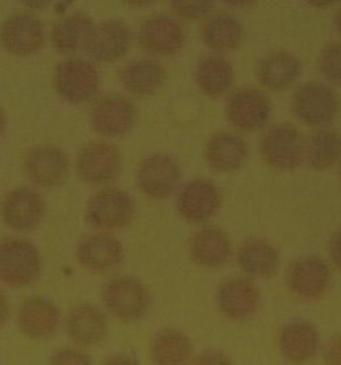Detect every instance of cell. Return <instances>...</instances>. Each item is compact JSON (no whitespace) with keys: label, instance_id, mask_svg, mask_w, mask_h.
<instances>
[{"label":"cell","instance_id":"74e56055","mask_svg":"<svg viewBox=\"0 0 341 365\" xmlns=\"http://www.w3.org/2000/svg\"><path fill=\"white\" fill-rule=\"evenodd\" d=\"M328 250H330L332 263L341 271V230L332 236Z\"/></svg>","mask_w":341,"mask_h":365},{"label":"cell","instance_id":"44dd1931","mask_svg":"<svg viewBox=\"0 0 341 365\" xmlns=\"http://www.w3.org/2000/svg\"><path fill=\"white\" fill-rule=\"evenodd\" d=\"M18 323L21 332L34 340H47L56 334L61 323L58 307L51 300L35 296L21 305Z\"/></svg>","mask_w":341,"mask_h":365},{"label":"cell","instance_id":"2e32d148","mask_svg":"<svg viewBox=\"0 0 341 365\" xmlns=\"http://www.w3.org/2000/svg\"><path fill=\"white\" fill-rule=\"evenodd\" d=\"M1 216L14 231H32L43 220L44 200L31 188H16L3 200Z\"/></svg>","mask_w":341,"mask_h":365},{"label":"cell","instance_id":"b9f144b4","mask_svg":"<svg viewBox=\"0 0 341 365\" xmlns=\"http://www.w3.org/2000/svg\"><path fill=\"white\" fill-rule=\"evenodd\" d=\"M221 1L233 9H243V7L251 6L256 0H221Z\"/></svg>","mask_w":341,"mask_h":365},{"label":"cell","instance_id":"4fadbf2b","mask_svg":"<svg viewBox=\"0 0 341 365\" xmlns=\"http://www.w3.org/2000/svg\"><path fill=\"white\" fill-rule=\"evenodd\" d=\"M221 314L232 322H245L258 312L260 292L248 277H231L221 283L216 294Z\"/></svg>","mask_w":341,"mask_h":365},{"label":"cell","instance_id":"7bdbcfd3","mask_svg":"<svg viewBox=\"0 0 341 365\" xmlns=\"http://www.w3.org/2000/svg\"><path fill=\"white\" fill-rule=\"evenodd\" d=\"M126 4H128L131 7H136V9H143V7H148L151 4H153L158 0H123Z\"/></svg>","mask_w":341,"mask_h":365},{"label":"cell","instance_id":"4dcf8cb0","mask_svg":"<svg viewBox=\"0 0 341 365\" xmlns=\"http://www.w3.org/2000/svg\"><path fill=\"white\" fill-rule=\"evenodd\" d=\"M150 354L156 364H185L193 356V345L184 332L175 328H164L152 339Z\"/></svg>","mask_w":341,"mask_h":365},{"label":"cell","instance_id":"1f68e13d","mask_svg":"<svg viewBox=\"0 0 341 365\" xmlns=\"http://www.w3.org/2000/svg\"><path fill=\"white\" fill-rule=\"evenodd\" d=\"M304 160L315 171H327L341 160V133L335 130H320L305 142Z\"/></svg>","mask_w":341,"mask_h":365},{"label":"cell","instance_id":"30bf717a","mask_svg":"<svg viewBox=\"0 0 341 365\" xmlns=\"http://www.w3.org/2000/svg\"><path fill=\"white\" fill-rule=\"evenodd\" d=\"M44 41L43 23L30 12L14 14L0 27L1 46L15 56H30L41 51Z\"/></svg>","mask_w":341,"mask_h":365},{"label":"cell","instance_id":"ffe728a7","mask_svg":"<svg viewBox=\"0 0 341 365\" xmlns=\"http://www.w3.org/2000/svg\"><path fill=\"white\" fill-rule=\"evenodd\" d=\"M281 356L292 364H304L313 359L320 345V335L315 325L295 320L284 325L278 335Z\"/></svg>","mask_w":341,"mask_h":365},{"label":"cell","instance_id":"3957f363","mask_svg":"<svg viewBox=\"0 0 341 365\" xmlns=\"http://www.w3.org/2000/svg\"><path fill=\"white\" fill-rule=\"evenodd\" d=\"M291 107L293 115L302 124L308 127H324L337 116L340 101L330 86L310 81L293 93Z\"/></svg>","mask_w":341,"mask_h":365},{"label":"cell","instance_id":"9c48e42d","mask_svg":"<svg viewBox=\"0 0 341 365\" xmlns=\"http://www.w3.org/2000/svg\"><path fill=\"white\" fill-rule=\"evenodd\" d=\"M136 107L130 98L111 93L103 96L91 111L93 130L104 138H121L132 131L136 123Z\"/></svg>","mask_w":341,"mask_h":365},{"label":"cell","instance_id":"f35d334b","mask_svg":"<svg viewBox=\"0 0 341 365\" xmlns=\"http://www.w3.org/2000/svg\"><path fill=\"white\" fill-rule=\"evenodd\" d=\"M9 314H10V305L6 294L0 291V327L7 322Z\"/></svg>","mask_w":341,"mask_h":365},{"label":"cell","instance_id":"f6af8a7d","mask_svg":"<svg viewBox=\"0 0 341 365\" xmlns=\"http://www.w3.org/2000/svg\"><path fill=\"white\" fill-rule=\"evenodd\" d=\"M335 26H336V30L339 31V34L341 35V9L337 11V14L335 16Z\"/></svg>","mask_w":341,"mask_h":365},{"label":"cell","instance_id":"e575fe53","mask_svg":"<svg viewBox=\"0 0 341 365\" xmlns=\"http://www.w3.org/2000/svg\"><path fill=\"white\" fill-rule=\"evenodd\" d=\"M54 364H90V357L81 351L66 349L52 357Z\"/></svg>","mask_w":341,"mask_h":365},{"label":"cell","instance_id":"ab89813d","mask_svg":"<svg viewBox=\"0 0 341 365\" xmlns=\"http://www.w3.org/2000/svg\"><path fill=\"white\" fill-rule=\"evenodd\" d=\"M21 1L31 10H43L51 6L55 0H21Z\"/></svg>","mask_w":341,"mask_h":365},{"label":"cell","instance_id":"f546056e","mask_svg":"<svg viewBox=\"0 0 341 365\" xmlns=\"http://www.w3.org/2000/svg\"><path fill=\"white\" fill-rule=\"evenodd\" d=\"M93 21L84 14H71L56 21L51 32V41L56 51L72 55L86 48Z\"/></svg>","mask_w":341,"mask_h":365},{"label":"cell","instance_id":"5bb4252c","mask_svg":"<svg viewBox=\"0 0 341 365\" xmlns=\"http://www.w3.org/2000/svg\"><path fill=\"white\" fill-rule=\"evenodd\" d=\"M139 43L144 51L158 56H173L185 44V31L179 21L156 15L141 24Z\"/></svg>","mask_w":341,"mask_h":365},{"label":"cell","instance_id":"d590c367","mask_svg":"<svg viewBox=\"0 0 341 365\" xmlns=\"http://www.w3.org/2000/svg\"><path fill=\"white\" fill-rule=\"evenodd\" d=\"M324 359L327 364L341 365V334L333 336L325 345Z\"/></svg>","mask_w":341,"mask_h":365},{"label":"cell","instance_id":"7c38bea8","mask_svg":"<svg viewBox=\"0 0 341 365\" xmlns=\"http://www.w3.org/2000/svg\"><path fill=\"white\" fill-rule=\"evenodd\" d=\"M220 205L219 188L207 179H193L184 184L176 197L178 213L181 219L192 224L208 222L218 213Z\"/></svg>","mask_w":341,"mask_h":365},{"label":"cell","instance_id":"8d00e7d4","mask_svg":"<svg viewBox=\"0 0 341 365\" xmlns=\"http://www.w3.org/2000/svg\"><path fill=\"white\" fill-rule=\"evenodd\" d=\"M198 364H230V359L219 351H204L203 354L196 357Z\"/></svg>","mask_w":341,"mask_h":365},{"label":"cell","instance_id":"60d3db41","mask_svg":"<svg viewBox=\"0 0 341 365\" xmlns=\"http://www.w3.org/2000/svg\"><path fill=\"white\" fill-rule=\"evenodd\" d=\"M310 6H312L313 9H319V10H324V9H328L333 6L336 1L339 0H305Z\"/></svg>","mask_w":341,"mask_h":365},{"label":"cell","instance_id":"8992f818","mask_svg":"<svg viewBox=\"0 0 341 365\" xmlns=\"http://www.w3.org/2000/svg\"><path fill=\"white\" fill-rule=\"evenodd\" d=\"M181 171L178 162L166 153L147 156L138 168L136 180L141 192L152 200H166L178 191Z\"/></svg>","mask_w":341,"mask_h":365},{"label":"cell","instance_id":"836d02e7","mask_svg":"<svg viewBox=\"0 0 341 365\" xmlns=\"http://www.w3.org/2000/svg\"><path fill=\"white\" fill-rule=\"evenodd\" d=\"M317 68L325 79L335 84H341V41L328 44L320 52Z\"/></svg>","mask_w":341,"mask_h":365},{"label":"cell","instance_id":"ba28073f","mask_svg":"<svg viewBox=\"0 0 341 365\" xmlns=\"http://www.w3.org/2000/svg\"><path fill=\"white\" fill-rule=\"evenodd\" d=\"M330 284V265L319 256H302L288 267L287 285L290 292L299 300H319L327 294Z\"/></svg>","mask_w":341,"mask_h":365},{"label":"cell","instance_id":"277c9868","mask_svg":"<svg viewBox=\"0 0 341 365\" xmlns=\"http://www.w3.org/2000/svg\"><path fill=\"white\" fill-rule=\"evenodd\" d=\"M271 99L258 88L243 87L232 92L225 102V118L238 131L263 130L271 119Z\"/></svg>","mask_w":341,"mask_h":365},{"label":"cell","instance_id":"8fae6325","mask_svg":"<svg viewBox=\"0 0 341 365\" xmlns=\"http://www.w3.org/2000/svg\"><path fill=\"white\" fill-rule=\"evenodd\" d=\"M135 213V204L128 193L119 188H104L87 207V219L93 227L115 231L127 227Z\"/></svg>","mask_w":341,"mask_h":365},{"label":"cell","instance_id":"7402d4cb","mask_svg":"<svg viewBox=\"0 0 341 365\" xmlns=\"http://www.w3.org/2000/svg\"><path fill=\"white\" fill-rule=\"evenodd\" d=\"M300 61L288 52H272L256 64V79L267 90L283 92L290 90L300 76Z\"/></svg>","mask_w":341,"mask_h":365},{"label":"cell","instance_id":"83f0119b","mask_svg":"<svg viewBox=\"0 0 341 365\" xmlns=\"http://www.w3.org/2000/svg\"><path fill=\"white\" fill-rule=\"evenodd\" d=\"M76 256L84 267L104 271L119 265L124 257L123 245L118 239L107 234L92 235L81 242Z\"/></svg>","mask_w":341,"mask_h":365},{"label":"cell","instance_id":"ac0fdd59","mask_svg":"<svg viewBox=\"0 0 341 365\" xmlns=\"http://www.w3.org/2000/svg\"><path fill=\"white\" fill-rule=\"evenodd\" d=\"M76 168L83 182L93 185L107 184L121 173V153L107 143H93L81 151Z\"/></svg>","mask_w":341,"mask_h":365},{"label":"cell","instance_id":"4316f807","mask_svg":"<svg viewBox=\"0 0 341 365\" xmlns=\"http://www.w3.org/2000/svg\"><path fill=\"white\" fill-rule=\"evenodd\" d=\"M195 81L205 96L219 99L231 90L235 81L231 61L219 53L203 56L195 68Z\"/></svg>","mask_w":341,"mask_h":365},{"label":"cell","instance_id":"52a82bcc","mask_svg":"<svg viewBox=\"0 0 341 365\" xmlns=\"http://www.w3.org/2000/svg\"><path fill=\"white\" fill-rule=\"evenodd\" d=\"M103 302L115 317L123 322H136L150 308V294L136 279L116 277L104 285Z\"/></svg>","mask_w":341,"mask_h":365},{"label":"cell","instance_id":"d6a6232c","mask_svg":"<svg viewBox=\"0 0 341 365\" xmlns=\"http://www.w3.org/2000/svg\"><path fill=\"white\" fill-rule=\"evenodd\" d=\"M170 9L184 21H200L211 14L215 0H168Z\"/></svg>","mask_w":341,"mask_h":365},{"label":"cell","instance_id":"7a4b0ae2","mask_svg":"<svg viewBox=\"0 0 341 365\" xmlns=\"http://www.w3.org/2000/svg\"><path fill=\"white\" fill-rule=\"evenodd\" d=\"M41 255L24 239L0 242V282L14 288L35 283L41 274Z\"/></svg>","mask_w":341,"mask_h":365},{"label":"cell","instance_id":"ee69618b","mask_svg":"<svg viewBox=\"0 0 341 365\" xmlns=\"http://www.w3.org/2000/svg\"><path fill=\"white\" fill-rule=\"evenodd\" d=\"M6 130V115L3 110L0 108V136L3 135V132Z\"/></svg>","mask_w":341,"mask_h":365},{"label":"cell","instance_id":"603a6c76","mask_svg":"<svg viewBox=\"0 0 341 365\" xmlns=\"http://www.w3.org/2000/svg\"><path fill=\"white\" fill-rule=\"evenodd\" d=\"M190 254L193 263L201 268H219L231 257V239L218 227L201 228L191 239Z\"/></svg>","mask_w":341,"mask_h":365},{"label":"cell","instance_id":"5b68a950","mask_svg":"<svg viewBox=\"0 0 341 365\" xmlns=\"http://www.w3.org/2000/svg\"><path fill=\"white\" fill-rule=\"evenodd\" d=\"M99 72L90 61L70 58L55 70V88L66 102L81 104L92 99L99 90Z\"/></svg>","mask_w":341,"mask_h":365},{"label":"cell","instance_id":"f1b7e54d","mask_svg":"<svg viewBox=\"0 0 341 365\" xmlns=\"http://www.w3.org/2000/svg\"><path fill=\"white\" fill-rule=\"evenodd\" d=\"M108 325L104 314L88 304L78 305L67 319V332L76 344L91 346L101 343L107 336Z\"/></svg>","mask_w":341,"mask_h":365},{"label":"cell","instance_id":"6da1fadb","mask_svg":"<svg viewBox=\"0 0 341 365\" xmlns=\"http://www.w3.org/2000/svg\"><path fill=\"white\" fill-rule=\"evenodd\" d=\"M305 140L290 123L273 124L260 140L263 160L276 171H293L304 162Z\"/></svg>","mask_w":341,"mask_h":365},{"label":"cell","instance_id":"e0dca14e","mask_svg":"<svg viewBox=\"0 0 341 365\" xmlns=\"http://www.w3.org/2000/svg\"><path fill=\"white\" fill-rule=\"evenodd\" d=\"M204 159L213 173H238L248 159V147L240 135L235 132H216L207 142Z\"/></svg>","mask_w":341,"mask_h":365},{"label":"cell","instance_id":"d6986e66","mask_svg":"<svg viewBox=\"0 0 341 365\" xmlns=\"http://www.w3.org/2000/svg\"><path fill=\"white\" fill-rule=\"evenodd\" d=\"M24 171L32 182L41 187H58L68 176L70 162L59 148L41 145L32 148L26 155Z\"/></svg>","mask_w":341,"mask_h":365},{"label":"cell","instance_id":"9a60e30c","mask_svg":"<svg viewBox=\"0 0 341 365\" xmlns=\"http://www.w3.org/2000/svg\"><path fill=\"white\" fill-rule=\"evenodd\" d=\"M131 44V30L121 21H101L93 26L86 51L93 61L115 63L127 53Z\"/></svg>","mask_w":341,"mask_h":365},{"label":"cell","instance_id":"d4e9b609","mask_svg":"<svg viewBox=\"0 0 341 365\" xmlns=\"http://www.w3.org/2000/svg\"><path fill=\"white\" fill-rule=\"evenodd\" d=\"M200 35L201 41L211 51L225 53L240 47L244 31L236 16L228 12H215L204 18Z\"/></svg>","mask_w":341,"mask_h":365},{"label":"cell","instance_id":"484cf974","mask_svg":"<svg viewBox=\"0 0 341 365\" xmlns=\"http://www.w3.org/2000/svg\"><path fill=\"white\" fill-rule=\"evenodd\" d=\"M119 79L131 95L146 98L156 93L164 86L167 71L159 61L139 59L126 64L119 72Z\"/></svg>","mask_w":341,"mask_h":365},{"label":"cell","instance_id":"cb8c5ba5","mask_svg":"<svg viewBox=\"0 0 341 365\" xmlns=\"http://www.w3.org/2000/svg\"><path fill=\"white\" fill-rule=\"evenodd\" d=\"M236 259L241 271L256 279H270L278 272L280 265V255L276 247L261 237L244 240Z\"/></svg>","mask_w":341,"mask_h":365}]
</instances>
